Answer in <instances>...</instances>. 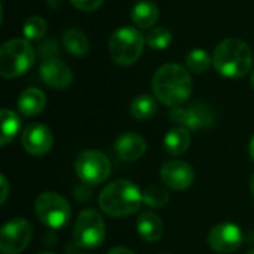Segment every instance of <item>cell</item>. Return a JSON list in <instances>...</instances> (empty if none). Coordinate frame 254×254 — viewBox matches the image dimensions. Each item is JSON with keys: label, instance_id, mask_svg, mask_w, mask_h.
I'll return each instance as SVG.
<instances>
[{"label": "cell", "instance_id": "74e56055", "mask_svg": "<svg viewBox=\"0 0 254 254\" xmlns=\"http://www.w3.org/2000/svg\"><path fill=\"white\" fill-rule=\"evenodd\" d=\"M162 254H167V253H162Z\"/></svg>", "mask_w": 254, "mask_h": 254}, {"label": "cell", "instance_id": "4dcf8cb0", "mask_svg": "<svg viewBox=\"0 0 254 254\" xmlns=\"http://www.w3.org/2000/svg\"><path fill=\"white\" fill-rule=\"evenodd\" d=\"M48 6L52 7V9H58L61 4H63V0H46Z\"/></svg>", "mask_w": 254, "mask_h": 254}, {"label": "cell", "instance_id": "5b68a950", "mask_svg": "<svg viewBox=\"0 0 254 254\" xmlns=\"http://www.w3.org/2000/svg\"><path fill=\"white\" fill-rule=\"evenodd\" d=\"M146 39L137 28L121 27L118 28L109 42V54L112 60L119 65L134 64L143 54Z\"/></svg>", "mask_w": 254, "mask_h": 254}, {"label": "cell", "instance_id": "f1b7e54d", "mask_svg": "<svg viewBox=\"0 0 254 254\" xmlns=\"http://www.w3.org/2000/svg\"><path fill=\"white\" fill-rule=\"evenodd\" d=\"M0 188H1V193H0V204L3 205L9 196V183L4 177V174L0 176Z\"/></svg>", "mask_w": 254, "mask_h": 254}, {"label": "cell", "instance_id": "ac0fdd59", "mask_svg": "<svg viewBox=\"0 0 254 254\" xmlns=\"http://www.w3.org/2000/svg\"><path fill=\"white\" fill-rule=\"evenodd\" d=\"M190 132L185 127H176L171 131H168L164 137V149L173 155L180 156L185 152H188L190 146Z\"/></svg>", "mask_w": 254, "mask_h": 254}, {"label": "cell", "instance_id": "5bb4252c", "mask_svg": "<svg viewBox=\"0 0 254 254\" xmlns=\"http://www.w3.org/2000/svg\"><path fill=\"white\" fill-rule=\"evenodd\" d=\"M39 71L42 80L54 89H65L73 82V73L70 67L58 58L45 60Z\"/></svg>", "mask_w": 254, "mask_h": 254}, {"label": "cell", "instance_id": "d4e9b609", "mask_svg": "<svg viewBox=\"0 0 254 254\" xmlns=\"http://www.w3.org/2000/svg\"><path fill=\"white\" fill-rule=\"evenodd\" d=\"M171 42H173V34L165 27H155L146 36L147 46L152 48V49H155V51L167 49L171 45Z\"/></svg>", "mask_w": 254, "mask_h": 254}, {"label": "cell", "instance_id": "8992f818", "mask_svg": "<svg viewBox=\"0 0 254 254\" xmlns=\"http://www.w3.org/2000/svg\"><path fill=\"white\" fill-rule=\"evenodd\" d=\"M34 214L51 229L64 228L71 217L68 201L57 192H43L34 201Z\"/></svg>", "mask_w": 254, "mask_h": 254}, {"label": "cell", "instance_id": "1f68e13d", "mask_svg": "<svg viewBox=\"0 0 254 254\" xmlns=\"http://www.w3.org/2000/svg\"><path fill=\"white\" fill-rule=\"evenodd\" d=\"M249 150H250V156H252V159L254 161V135L252 137V140H250V147H249Z\"/></svg>", "mask_w": 254, "mask_h": 254}, {"label": "cell", "instance_id": "44dd1931", "mask_svg": "<svg viewBox=\"0 0 254 254\" xmlns=\"http://www.w3.org/2000/svg\"><path fill=\"white\" fill-rule=\"evenodd\" d=\"M0 121H1V131H0V144L6 146L9 144L21 128V119L19 116L7 109H3L0 112Z\"/></svg>", "mask_w": 254, "mask_h": 254}, {"label": "cell", "instance_id": "9a60e30c", "mask_svg": "<svg viewBox=\"0 0 254 254\" xmlns=\"http://www.w3.org/2000/svg\"><path fill=\"white\" fill-rule=\"evenodd\" d=\"M113 149H115V153L122 161L134 162V161H138L146 153L147 144L143 135L137 132H125L116 138Z\"/></svg>", "mask_w": 254, "mask_h": 254}, {"label": "cell", "instance_id": "8d00e7d4", "mask_svg": "<svg viewBox=\"0 0 254 254\" xmlns=\"http://www.w3.org/2000/svg\"><path fill=\"white\" fill-rule=\"evenodd\" d=\"M76 254H85V253H76Z\"/></svg>", "mask_w": 254, "mask_h": 254}, {"label": "cell", "instance_id": "7a4b0ae2", "mask_svg": "<svg viewBox=\"0 0 254 254\" xmlns=\"http://www.w3.org/2000/svg\"><path fill=\"white\" fill-rule=\"evenodd\" d=\"M100 208L110 217H127L140 211L143 192L129 180L119 179L109 183L100 193Z\"/></svg>", "mask_w": 254, "mask_h": 254}, {"label": "cell", "instance_id": "30bf717a", "mask_svg": "<svg viewBox=\"0 0 254 254\" xmlns=\"http://www.w3.org/2000/svg\"><path fill=\"white\" fill-rule=\"evenodd\" d=\"M33 238V228L25 219L16 217L3 225L0 232V252L3 254L22 253Z\"/></svg>", "mask_w": 254, "mask_h": 254}, {"label": "cell", "instance_id": "7c38bea8", "mask_svg": "<svg viewBox=\"0 0 254 254\" xmlns=\"http://www.w3.org/2000/svg\"><path fill=\"white\" fill-rule=\"evenodd\" d=\"M21 144L24 150L34 156L46 155L54 144L51 129L43 124H30L24 128L21 135Z\"/></svg>", "mask_w": 254, "mask_h": 254}, {"label": "cell", "instance_id": "7402d4cb", "mask_svg": "<svg viewBox=\"0 0 254 254\" xmlns=\"http://www.w3.org/2000/svg\"><path fill=\"white\" fill-rule=\"evenodd\" d=\"M156 109H158V104L155 101V98L152 95H147V94H143V95H138L132 103H131V107H129V113L134 119L137 121H144V119H149L152 118L155 113H156Z\"/></svg>", "mask_w": 254, "mask_h": 254}, {"label": "cell", "instance_id": "9c48e42d", "mask_svg": "<svg viewBox=\"0 0 254 254\" xmlns=\"http://www.w3.org/2000/svg\"><path fill=\"white\" fill-rule=\"evenodd\" d=\"M170 121L177 124L179 127H185L192 131L207 129L216 125V112L202 103H195L188 107L176 106L170 112Z\"/></svg>", "mask_w": 254, "mask_h": 254}, {"label": "cell", "instance_id": "83f0119b", "mask_svg": "<svg viewBox=\"0 0 254 254\" xmlns=\"http://www.w3.org/2000/svg\"><path fill=\"white\" fill-rule=\"evenodd\" d=\"M70 3L80 10L92 12V10H97L98 7H101L104 0H70Z\"/></svg>", "mask_w": 254, "mask_h": 254}, {"label": "cell", "instance_id": "cb8c5ba5", "mask_svg": "<svg viewBox=\"0 0 254 254\" xmlns=\"http://www.w3.org/2000/svg\"><path fill=\"white\" fill-rule=\"evenodd\" d=\"M46 31H48V24L42 16L33 15V16L27 18L22 24V34L28 42L43 39Z\"/></svg>", "mask_w": 254, "mask_h": 254}, {"label": "cell", "instance_id": "f546056e", "mask_svg": "<svg viewBox=\"0 0 254 254\" xmlns=\"http://www.w3.org/2000/svg\"><path fill=\"white\" fill-rule=\"evenodd\" d=\"M107 254H135L132 250L127 249V247H113Z\"/></svg>", "mask_w": 254, "mask_h": 254}, {"label": "cell", "instance_id": "ba28073f", "mask_svg": "<svg viewBox=\"0 0 254 254\" xmlns=\"http://www.w3.org/2000/svg\"><path fill=\"white\" fill-rule=\"evenodd\" d=\"M74 171L83 185L97 186L110 177L112 164L104 153L98 150H85L77 156Z\"/></svg>", "mask_w": 254, "mask_h": 254}, {"label": "cell", "instance_id": "603a6c76", "mask_svg": "<svg viewBox=\"0 0 254 254\" xmlns=\"http://www.w3.org/2000/svg\"><path fill=\"white\" fill-rule=\"evenodd\" d=\"M170 201L167 189L158 185L147 186L143 190V202L149 208H164Z\"/></svg>", "mask_w": 254, "mask_h": 254}, {"label": "cell", "instance_id": "e575fe53", "mask_svg": "<svg viewBox=\"0 0 254 254\" xmlns=\"http://www.w3.org/2000/svg\"><path fill=\"white\" fill-rule=\"evenodd\" d=\"M247 254H254V249H252V250H250Z\"/></svg>", "mask_w": 254, "mask_h": 254}, {"label": "cell", "instance_id": "6da1fadb", "mask_svg": "<svg viewBox=\"0 0 254 254\" xmlns=\"http://www.w3.org/2000/svg\"><path fill=\"white\" fill-rule=\"evenodd\" d=\"M155 97L165 106H180L192 94L189 71L179 64H165L158 68L152 80Z\"/></svg>", "mask_w": 254, "mask_h": 254}, {"label": "cell", "instance_id": "d6a6232c", "mask_svg": "<svg viewBox=\"0 0 254 254\" xmlns=\"http://www.w3.org/2000/svg\"><path fill=\"white\" fill-rule=\"evenodd\" d=\"M250 190H252V195H253L254 198V174L252 176V179H250Z\"/></svg>", "mask_w": 254, "mask_h": 254}, {"label": "cell", "instance_id": "ffe728a7", "mask_svg": "<svg viewBox=\"0 0 254 254\" xmlns=\"http://www.w3.org/2000/svg\"><path fill=\"white\" fill-rule=\"evenodd\" d=\"M63 45L68 54L74 57H85L89 52V40L79 28H70L63 36Z\"/></svg>", "mask_w": 254, "mask_h": 254}, {"label": "cell", "instance_id": "d6986e66", "mask_svg": "<svg viewBox=\"0 0 254 254\" xmlns=\"http://www.w3.org/2000/svg\"><path fill=\"white\" fill-rule=\"evenodd\" d=\"M132 22L140 28H150L155 25V22L159 18V9L158 6L150 0H140L134 7L131 13Z\"/></svg>", "mask_w": 254, "mask_h": 254}, {"label": "cell", "instance_id": "3957f363", "mask_svg": "<svg viewBox=\"0 0 254 254\" xmlns=\"http://www.w3.org/2000/svg\"><path fill=\"white\" fill-rule=\"evenodd\" d=\"M213 63L216 70L231 79L246 76L253 64V52L252 48L241 39L229 37L222 40L213 55Z\"/></svg>", "mask_w": 254, "mask_h": 254}, {"label": "cell", "instance_id": "836d02e7", "mask_svg": "<svg viewBox=\"0 0 254 254\" xmlns=\"http://www.w3.org/2000/svg\"><path fill=\"white\" fill-rule=\"evenodd\" d=\"M252 85H253V88H254V71H253V74H252Z\"/></svg>", "mask_w": 254, "mask_h": 254}, {"label": "cell", "instance_id": "4fadbf2b", "mask_svg": "<svg viewBox=\"0 0 254 254\" xmlns=\"http://www.w3.org/2000/svg\"><path fill=\"white\" fill-rule=\"evenodd\" d=\"M161 180L167 188L173 190H186L193 185L195 173L188 162L173 159L162 165Z\"/></svg>", "mask_w": 254, "mask_h": 254}, {"label": "cell", "instance_id": "52a82bcc", "mask_svg": "<svg viewBox=\"0 0 254 254\" xmlns=\"http://www.w3.org/2000/svg\"><path fill=\"white\" fill-rule=\"evenodd\" d=\"M106 240V223L92 208L80 211L73 229V243L80 249H97Z\"/></svg>", "mask_w": 254, "mask_h": 254}, {"label": "cell", "instance_id": "277c9868", "mask_svg": "<svg viewBox=\"0 0 254 254\" xmlns=\"http://www.w3.org/2000/svg\"><path fill=\"white\" fill-rule=\"evenodd\" d=\"M36 52L27 39H12L0 48V74L6 79L18 77L34 64Z\"/></svg>", "mask_w": 254, "mask_h": 254}, {"label": "cell", "instance_id": "e0dca14e", "mask_svg": "<svg viewBox=\"0 0 254 254\" xmlns=\"http://www.w3.org/2000/svg\"><path fill=\"white\" fill-rule=\"evenodd\" d=\"M46 106V95L43 91L37 88H28L24 92H21L18 98V110L24 116H36L43 112Z\"/></svg>", "mask_w": 254, "mask_h": 254}, {"label": "cell", "instance_id": "484cf974", "mask_svg": "<svg viewBox=\"0 0 254 254\" xmlns=\"http://www.w3.org/2000/svg\"><path fill=\"white\" fill-rule=\"evenodd\" d=\"M211 65V57L204 49H193L186 55V67L193 73L207 71Z\"/></svg>", "mask_w": 254, "mask_h": 254}, {"label": "cell", "instance_id": "2e32d148", "mask_svg": "<svg viewBox=\"0 0 254 254\" xmlns=\"http://www.w3.org/2000/svg\"><path fill=\"white\" fill-rule=\"evenodd\" d=\"M137 232L146 243H155L164 234V223L158 214L143 211L137 219Z\"/></svg>", "mask_w": 254, "mask_h": 254}, {"label": "cell", "instance_id": "4316f807", "mask_svg": "<svg viewBox=\"0 0 254 254\" xmlns=\"http://www.w3.org/2000/svg\"><path fill=\"white\" fill-rule=\"evenodd\" d=\"M39 52H40V55H42L45 60H48V58H55V55L58 54V48H57L55 40H54V39H48V40H45L43 43H40Z\"/></svg>", "mask_w": 254, "mask_h": 254}, {"label": "cell", "instance_id": "8fae6325", "mask_svg": "<svg viewBox=\"0 0 254 254\" xmlns=\"http://www.w3.org/2000/svg\"><path fill=\"white\" fill-rule=\"evenodd\" d=\"M243 244V231L232 222L216 225L208 234V246L217 253L229 254L237 252Z\"/></svg>", "mask_w": 254, "mask_h": 254}, {"label": "cell", "instance_id": "d590c367", "mask_svg": "<svg viewBox=\"0 0 254 254\" xmlns=\"http://www.w3.org/2000/svg\"><path fill=\"white\" fill-rule=\"evenodd\" d=\"M39 254H54V253H46V252H45V253H39Z\"/></svg>", "mask_w": 254, "mask_h": 254}]
</instances>
